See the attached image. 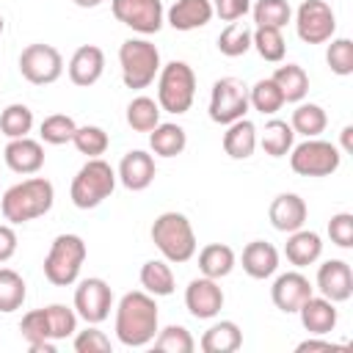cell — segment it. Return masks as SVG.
Here are the masks:
<instances>
[{
	"instance_id": "4fadbf2b",
	"label": "cell",
	"mask_w": 353,
	"mask_h": 353,
	"mask_svg": "<svg viewBox=\"0 0 353 353\" xmlns=\"http://www.w3.org/2000/svg\"><path fill=\"white\" fill-rule=\"evenodd\" d=\"M110 11L121 25L141 36L157 33L165 22V8L160 0H110Z\"/></svg>"
},
{
	"instance_id": "b9f144b4",
	"label": "cell",
	"mask_w": 353,
	"mask_h": 353,
	"mask_svg": "<svg viewBox=\"0 0 353 353\" xmlns=\"http://www.w3.org/2000/svg\"><path fill=\"white\" fill-rule=\"evenodd\" d=\"M152 342H154V350H163V353H193V347H196V339L190 336V331L185 325L157 328Z\"/></svg>"
},
{
	"instance_id": "d6986e66",
	"label": "cell",
	"mask_w": 353,
	"mask_h": 353,
	"mask_svg": "<svg viewBox=\"0 0 353 353\" xmlns=\"http://www.w3.org/2000/svg\"><path fill=\"white\" fill-rule=\"evenodd\" d=\"M66 72H69V80H72L74 85L88 88V85H94V83L102 77V72H105V52H102L97 44H83V47H77L74 55L69 58Z\"/></svg>"
},
{
	"instance_id": "8992f818",
	"label": "cell",
	"mask_w": 353,
	"mask_h": 353,
	"mask_svg": "<svg viewBox=\"0 0 353 353\" xmlns=\"http://www.w3.org/2000/svg\"><path fill=\"white\" fill-rule=\"evenodd\" d=\"M116 188V171L102 157H88V163L80 165V171L72 179L69 199L77 210H94L99 207Z\"/></svg>"
},
{
	"instance_id": "836d02e7",
	"label": "cell",
	"mask_w": 353,
	"mask_h": 353,
	"mask_svg": "<svg viewBox=\"0 0 353 353\" xmlns=\"http://www.w3.org/2000/svg\"><path fill=\"white\" fill-rule=\"evenodd\" d=\"M251 33H254V28H248L245 22H240V19L237 22H229L221 30V36H218V52L226 55V58L245 55L251 50Z\"/></svg>"
},
{
	"instance_id": "ffe728a7",
	"label": "cell",
	"mask_w": 353,
	"mask_h": 353,
	"mask_svg": "<svg viewBox=\"0 0 353 353\" xmlns=\"http://www.w3.org/2000/svg\"><path fill=\"white\" fill-rule=\"evenodd\" d=\"M298 314H301V325H303L312 336H325V334H331V331L336 328V320H339L336 303L328 301V298H323V295H309V298L301 303Z\"/></svg>"
},
{
	"instance_id": "e0dca14e",
	"label": "cell",
	"mask_w": 353,
	"mask_h": 353,
	"mask_svg": "<svg viewBox=\"0 0 353 353\" xmlns=\"http://www.w3.org/2000/svg\"><path fill=\"white\" fill-rule=\"evenodd\" d=\"M157 176V165H154V157L143 149H132L121 157L119 163V171H116V179L127 188V190H146Z\"/></svg>"
},
{
	"instance_id": "44dd1931",
	"label": "cell",
	"mask_w": 353,
	"mask_h": 353,
	"mask_svg": "<svg viewBox=\"0 0 353 353\" xmlns=\"http://www.w3.org/2000/svg\"><path fill=\"white\" fill-rule=\"evenodd\" d=\"M306 201L298 196V193H279L273 201H270V210H268V218L273 223L276 232H295L306 223Z\"/></svg>"
},
{
	"instance_id": "7bdbcfd3",
	"label": "cell",
	"mask_w": 353,
	"mask_h": 353,
	"mask_svg": "<svg viewBox=\"0 0 353 353\" xmlns=\"http://www.w3.org/2000/svg\"><path fill=\"white\" fill-rule=\"evenodd\" d=\"M74 130H77V124H74L72 116H66V113H52V116H47V119L41 121L39 135H41L44 143L61 146V143H69V141L74 138Z\"/></svg>"
},
{
	"instance_id": "3957f363",
	"label": "cell",
	"mask_w": 353,
	"mask_h": 353,
	"mask_svg": "<svg viewBox=\"0 0 353 353\" xmlns=\"http://www.w3.org/2000/svg\"><path fill=\"white\" fill-rule=\"evenodd\" d=\"M152 243L157 245L163 259L171 262V265H182V262L193 259V254H196V232H193L188 215H182L176 210L160 212L154 218Z\"/></svg>"
},
{
	"instance_id": "277c9868",
	"label": "cell",
	"mask_w": 353,
	"mask_h": 353,
	"mask_svg": "<svg viewBox=\"0 0 353 353\" xmlns=\"http://www.w3.org/2000/svg\"><path fill=\"white\" fill-rule=\"evenodd\" d=\"M196 97V72L185 61H168L157 72V105L165 113L182 116Z\"/></svg>"
},
{
	"instance_id": "e575fe53",
	"label": "cell",
	"mask_w": 353,
	"mask_h": 353,
	"mask_svg": "<svg viewBox=\"0 0 353 353\" xmlns=\"http://www.w3.org/2000/svg\"><path fill=\"white\" fill-rule=\"evenodd\" d=\"M248 105H251L256 113H262V116H273L276 110H281L284 97H281L279 85H276L270 77H262V80H256V83L248 88Z\"/></svg>"
},
{
	"instance_id": "db71d44e",
	"label": "cell",
	"mask_w": 353,
	"mask_h": 353,
	"mask_svg": "<svg viewBox=\"0 0 353 353\" xmlns=\"http://www.w3.org/2000/svg\"><path fill=\"white\" fill-rule=\"evenodd\" d=\"M3 28H6V22H3V14H0V33H3Z\"/></svg>"
},
{
	"instance_id": "f907efd6",
	"label": "cell",
	"mask_w": 353,
	"mask_h": 353,
	"mask_svg": "<svg viewBox=\"0 0 353 353\" xmlns=\"http://www.w3.org/2000/svg\"><path fill=\"white\" fill-rule=\"evenodd\" d=\"M295 350H298V353H314V350H328V353H331V350H345V345H334V342H328V339L309 336V339L298 342Z\"/></svg>"
},
{
	"instance_id": "f6af8a7d",
	"label": "cell",
	"mask_w": 353,
	"mask_h": 353,
	"mask_svg": "<svg viewBox=\"0 0 353 353\" xmlns=\"http://www.w3.org/2000/svg\"><path fill=\"white\" fill-rule=\"evenodd\" d=\"M328 50H325V63L334 74L347 77L353 74V41L350 39H328Z\"/></svg>"
},
{
	"instance_id": "d590c367",
	"label": "cell",
	"mask_w": 353,
	"mask_h": 353,
	"mask_svg": "<svg viewBox=\"0 0 353 353\" xmlns=\"http://www.w3.org/2000/svg\"><path fill=\"white\" fill-rule=\"evenodd\" d=\"M127 124L135 132H152L160 124V105L152 97H135L127 105Z\"/></svg>"
},
{
	"instance_id": "7a4b0ae2",
	"label": "cell",
	"mask_w": 353,
	"mask_h": 353,
	"mask_svg": "<svg viewBox=\"0 0 353 353\" xmlns=\"http://www.w3.org/2000/svg\"><path fill=\"white\" fill-rule=\"evenodd\" d=\"M52 204H55V188L44 176L22 179V182L11 185L0 199V210L8 223L36 221V218L47 215L52 210Z\"/></svg>"
},
{
	"instance_id": "5b68a950",
	"label": "cell",
	"mask_w": 353,
	"mask_h": 353,
	"mask_svg": "<svg viewBox=\"0 0 353 353\" xmlns=\"http://www.w3.org/2000/svg\"><path fill=\"white\" fill-rule=\"evenodd\" d=\"M85 243L80 234H58L50 243V251L44 256V279L55 287H72L80 279L83 262H85Z\"/></svg>"
},
{
	"instance_id": "9c48e42d",
	"label": "cell",
	"mask_w": 353,
	"mask_h": 353,
	"mask_svg": "<svg viewBox=\"0 0 353 353\" xmlns=\"http://www.w3.org/2000/svg\"><path fill=\"white\" fill-rule=\"evenodd\" d=\"M248 88L237 77H221L210 91V119L215 124H232L248 113Z\"/></svg>"
},
{
	"instance_id": "816d5d0a",
	"label": "cell",
	"mask_w": 353,
	"mask_h": 353,
	"mask_svg": "<svg viewBox=\"0 0 353 353\" xmlns=\"http://www.w3.org/2000/svg\"><path fill=\"white\" fill-rule=\"evenodd\" d=\"M342 149H345L347 154H353V127H350V124L342 127Z\"/></svg>"
},
{
	"instance_id": "5bb4252c",
	"label": "cell",
	"mask_w": 353,
	"mask_h": 353,
	"mask_svg": "<svg viewBox=\"0 0 353 353\" xmlns=\"http://www.w3.org/2000/svg\"><path fill=\"white\" fill-rule=\"evenodd\" d=\"M309 295H314V287L301 270H287V273L276 276V281L270 287V301L284 314H298L301 303Z\"/></svg>"
},
{
	"instance_id": "7dc6e473",
	"label": "cell",
	"mask_w": 353,
	"mask_h": 353,
	"mask_svg": "<svg viewBox=\"0 0 353 353\" xmlns=\"http://www.w3.org/2000/svg\"><path fill=\"white\" fill-rule=\"evenodd\" d=\"M328 237L339 248H353V215L350 212H336L328 221Z\"/></svg>"
},
{
	"instance_id": "8d00e7d4",
	"label": "cell",
	"mask_w": 353,
	"mask_h": 353,
	"mask_svg": "<svg viewBox=\"0 0 353 353\" xmlns=\"http://www.w3.org/2000/svg\"><path fill=\"white\" fill-rule=\"evenodd\" d=\"M25 295H28L25 279L14 268H0V312L3 314L17 312L25 303Z\"/></svg>"
},
{
	"instance_id": "7c38bea8",
	"label": "cell",
	"mask_w": 353,
	"mask_h": 353,
	"mask_svg": "<svg viewBox=\"0 0 353 353\" xmlns=\"http://www.w3.org/2000/svg\"><path fill=\"white\" fill-rule=\"evenodd\" d=\"M110 309H113V290L105 279L88 276L74 287V312L80 320L99 325L102 320H108Z\"/></svg>"
},
{
	"instance_id": "f546056e",
	"label": "cell",
	"mask_w": 353,
	"mask_h": 353,
	"mask_svg": "<svg viewBox=\"0 0 353 353\" xmlns=\"http://www.w3.org/2000/svg\"><path fill=\"white\" fill-rule=\"evenodd\" d=\"M149 146L157 157H176L188 146V132L174 121H160L149 132Z\"/></svg>"
},
{
	"instance_id": "8fae6325",
	"label": "cell",
	"mask_w": 353,
	"mask_h": 353,
	"mask_svg": "<svg viewBox=\"0 0 353 353\" xmlns=\"http://www.w3.org/2000/svg\"><path fill=\"white\" fill-rule=\"evenodd\" d=\"M295 30L303 44H325L336 33L334 8L325 0H303L295 11Z\"/></svg>"
},
{
	"instance_id": "7402d4cb",
	"label": "cell",
	"mask_w": 353,
	"mask_h": 353,
	"mask_svg": "<svg viewBox=\"0 0 353 353\" xmlns=\"http://www.w3.org/2000/svg\"><path fill=\"white\" fill-rule=\"evenodd\" d=\"M212 0H176L168 11H165V22L174 30H199L212 19Z\"/></svg>"
},
{
	"instance_id": "d6a6232c",
	"label": "cell",
	"mask_w": 353,
	"mask_h": 353,
	"mask_svg": "<svg viewBox=\"0 0 353 353\" xmlns=\"http://www.w3.org/2000/svg\"><path fill=\"white\" fill-rule=\"evenodd\" d=\"M325 124H328V116L317 102H298V108L292 110V119H290L292 132L303 135V138H317L325 130Z\"/></svg>"
},
{
	"instance_id": "f5cc1de1",
	"label": "cell",
	"mask_w": 353,
	"mask_h": 353,
	"mask_svg": "<svg viewBox=\"0 0 353 353\" xmlns=\"http://www.w3.org/2000/svg\"><path fill=\"white\" fill-rule=\"evenodd\" d=\"M74 6H80V8H97L102 0H72Z\"/></svg>"
},
{
	"instance_id": "ac0fdd59",
	"label": "cell",
	"mask_w": 353,
	"mask_h": 353,
	"mask_svg": "<svg viewBox=\"0 0 353 353\" xmlns=\"http://www.w3.org/2000/svg\"><path fill=\"white\" fill-rule=\"evenodd\" d=\"M3 160L14 174L30 176V174H39L44 165V146H41V141H33L28 135L11 138L3 149Z\"/></svg>"
},
{
	"instance_id": "52a82bcc",
	"label": "cell",
	"mask_w": 353,
	"mask_h": 353,
	"mask_svg": "<svg viewBox=\"0 0 353 353\" xmlns=\"http://www.w3.org/2000/svg\"><path fill=\"white\" fill-rule=\"evenodd\" d=\"M119 66L121 80L127 88H149L160 72V50L149 39H127L119 47Z\"/></svg>"
},
{
	"instance_id": "1f68e13d",
	"label": "cell",
	"mask_w": 353,
	"mask_h": 353,
	"mask_svg": "<svg viewBox=\"0 0 353 353\" xmlns=\"http://www.w3.org/2000/svg\"><path fill=\"white\" fill-rule=\"evenodd\" d=\"M141 287L149 295H154V298L171 295L174 287H176L171 262H165V259H149V262H143V268H141Z\"/></svg>"
},
{
	"instance_id": "c3c4849f",
	"label": "cell",
	"mask_w": 353,
	"mask_h": 353,
	"mask_svg": "<svg viewBox=\"0 0 353 353\" xmlns=\"http://www.w3.org/2000/svg\"><path fill=\"white\" fill-rule=\"evenodd\" d=\"M251 11V0H212V14L223 22H237Z\"/></svg>"
},
{
	"instance_id": "ba28073f",
	"label": "cell",
	"mask_w": 353,
	"mask_h": 353,
	"mask_svg": "<svg viewBox=\"0 0 353 353\" xmlns=\"http://www.w3.org/2000/svg\"><path fill=\"white\" fill-rule=\"evenodd\" d=\"M342 163V152L320 138H306L290 149V168L298 176H331Z\"/></svg>"
},
{
	"instance_id": "30bf717a",
	"label": "cell",
	"mask_w": 353,
	"mask_h": 353,
	"mask_svg": "<svg viewBox=\"0 0 353 353\" xmlns=\"http://www.w3.org/2000/svg\"><path fill=\"white\" fill-rule=\"evenodd\" d=\"M19 74L33 85H50L63 74V55L44 41L28 44L19 52Z\"/></svg>"
},
{
	"instance_id": "d4e9b609",
	"label": "cell",
	"mask_w": 353,
	"mask_h": 353,
	"mask_svg": "<svg viewBox=\"0 0 353 353\" xmlns=\"http://www.w3.org/2000/svg\"><path fill=\"white\" fill-rule=\"evenodd\" d=\"M240 345H243V331H240V325L234 320L212 323L201 334V342H199V347L204 353H234Z\"/></svg>"
},
{
	"instance_id": "4316f807",
	"label": "cell",
	"mask_w": 353,
	"mask_h": 353,
	"mask_svg": "<svg viewBox=\"0 0 353 353\" xmlns=\"http://www.w3.org/2000/svg\"><path fill=\"white\" fill-rule=\"evenodd\" d=\"M234 262H237V256H234V251L226 243H210V245H204L199 251V270H201V276L215 279V281L226 279L234 270Z\"/></svg>"
},
{
	"instance_id": "bcb514c9",
	"label": "cell",
	"mask_w": 353,
	"mask_h": 353,
	"mask_svg": "<svg viewBox=\"0 0 353 353\" xmlns=\"http://www.w3.org/2000/svg\"><path fill=\"white\" fill-rule=\"evenodd\" d=\"M74 350L77 353H110V336L105 331H99L97 325L88 323L85 331H74Z\"/></svg>"
},
{
	"instance_id": "60d3db41",
	"label": "cell",
	"mask_w": 353,
	"mask_h": 353,
	"mask_svg": "<svg viewBox=\"0 0 353 353\" xmlns=\"http://www.w3.org/2000/svg\"><path fill=\"white\" fill-rule=\"evenodd\" d=\"M72 143H74V149H77L80 154H85V157H102V154L108 152V146H110V138H108V132H105L102 127H97V124H83V127L74 130Z\"/></svg>"
},
{
	"instance_id": "4dcf8cb0",
	"label": "cell",
	"mask_w": 353,
	"mask_h": 353,
	"mask_svg": "<svg viewBox=\"0 0 353 353\" xmlns=\"http://www.w3.org/2000/svg\"><path fill=\"white\" fill-rule=\"evenodd\" d=\"M270 80L279 85L284 102H303V97L309 94V74H306V69L298 66V63L276 66V72H273Z\"/></svg>"
},
{
	"instance_id": "cb8c5ba5",
	"label": "cell",
	"mask_w": 353,
	"mask_h": 353,
	"mask_svg": "<svg viewBox=\"0 0 353 353\" xmlns=\"http://www.w3.org/2000/svg\"><path fill=\"white\" fill-rule=\"evenodd\" d=\"M323 254V237L312 229H295L290 232L287 243H284V256L290 265L295 268H306V265H314Z\"/></svg>"
},
{
	"instance_id": "2e32d148",
	"label": "cell",
	"mask_w": 353,
	"mask_h": 353,
	"mask_svg": "<svg viewBox=\"0 0 353 353\" xmlns=\"http://www.w3.org/2000/svg\"><path fill=\"white\" fill-rule=\"evenodd\" d=\"M317 290L334 303H345L353 295V270L345 259H328L317 268Z\"/></svg>"
},
{
	"instance_id": "f35d334b",
	"label": "cell",
	"mask_w": 353,
	"mask_h": 353,
	"mask_svg": "<svg viewBox=\"0 0 353 353\" xmlns=\"http://www.w3.org/2000/svg\"><path fill=\"white\" fill-rule=\"evenodd\" d=\"M33 130V110L22 102H11L8 108H3L0 113V132L11 141V138H25Z\"/></svg>"
},
{
	"instance_id": "484cf974",
	"label": "cell",
	"mask_w": 353,
	"mask_h": 353,
	"mask_svg": "<svg viewBox=\"0 0 353 353\" xmlns=\"http://www.w3.org/2000/svg\"><path fill=\"white\" fill-rule=\"evenodd\" d=\"M256 149V127L248 119H237L232 124H226L223 132V152L232 160H248Z\"/></svg>"
},
{
	"instance_id": "ab89813d",
	"label": "cell",
	"mask_w": 353,
	"mask_h": 353,
	"mask_svg": "<svg viewBox=\"0 0 353 353\" xmlns=\"http://www.w3.org/2000/svg\"><path fill=\"white\" fill-rule=\"evenodd\" d=\"M256 28H284L292 19V8L287 0H256L251 6Z\"/></svg>"
},
{
	"instance_id": "681fc988",
	"label": "cell",
	"mask_w": 353,
	"mask_h": 353,
	"mask_svg": "<svg viewBox=\"0 0 353 353\" xmlns=\"http://www.w3.org/2000/svg\"><path fill=\"white\" fill-rule=\"evenodd\" d=\"M17 254V232L11 223H0V265L8 262Z\"/></svg>"
},
{
	"instance_id": "74e56055",
	"label": "cell",
	"mask_w": 353,
	"mask_h": 353,
	"mask_svg": "<svg viewBox=\"0 0 353 353\" xmlns=\"http://www.w3.org/2000/svg\"><path fill=\"white\" fill-rule=\"evenodd\" d=\"M251 47H254V50L259 52V58L268 61V63H279V61L284 58V52H287V41H284V36H281L279 28H254V33H251Z\"/></svg>"
},
{
	"instance_id": "9a60e30c",
	"label": "cell",
	"mask_w": 353,
	"mask_h": 353,
	"mask_svg": "<svg viewBox=\"0 0 353 353\" xmlns=\"http://www.w3.org/2000/svg\"><path fill=\"white\" fill-rule=\"evenodd\" d=\"M185 306L196 320H212L223 309V290L215 279L199 276L185 287Z\"/></svg>"
},
{
	"instance_id": "603a6c76",
	"label": "cell",
	"mask_w": 353,
	"mask_h": 353,
	"mask_svg": "<svg viewBox=\"0 0 353 353\" xmlns=\"http://www.w3.org/2000/svg\"><path fill=\"white\" fill-rule=\"evenodd\" d=\"M240 259H243V270L256 281H265L279 270V251L268 240H251L243 248Z\"/></svg>"
},
{
	"instance_id": "ee69618b",
	"label": "cell",
	"mask_w": 353,
	"mask_h": 353,
	"mask_svg": "<svg viewBox=\"0 0 353 353\" xmlns=\"http://www.w3.org/2000/svg\"><path fill=\"white\" fill-rule=\"evenodd\" d=\"M44 314H47V325H50V336L58 342V339H66V336H74L77 331V312L63 306V303H50L44 306Z\"/></svg>"
},
{
	"instance_id": "6da1fadb",
	"label": "cell",
	"mask_w": 353,
	"mask_h": 353,
	"mask_svg": "<svg viewBox=\"0 0 353 353\" xmlns=\"http://www.w3.org/2000/svg\"><path fill=\"white\" fill-rule=\"evenodd\" d=\"M160 328L157 301L146 290L124 292L116 303V339L124 347H146L152 345Z\"/></svg>"
},
{
	"instance_id": "f1b7e54d",
	"label": "cell",
	"mask_w": 353,
	"mask_h": 353,
	"mask_svg": "<svg viewBox=\"0 0 353 353\" xmlns=\"http://www.w3.org/2000/svg\"><path fill=\"white\" fill-rule=\"evenodd\" d=\"M256 146H262L265 154L270 157H284L290 154V149L295 146V132L290 127V121L284 119H270L262 130V135H256Z\"/></svg>"
},
{
	"instance_id": "83f0119b",
	"label": "cell",
	"mask_w": 353,
	"mask_h": 353,
	"mask_svg": "<svg viewBox=\"0 0 353 353\" xmlns=\"http://www.w3.org/2000/svg\"><path fill=\"white\" fill-rule=\"evenodd\" d=\"M19 334L28 342V347L33 353H55V339L50 336V325H47V314L44 309H33L22 317L19 323Z\"/></svg>"
}]
</instances>
